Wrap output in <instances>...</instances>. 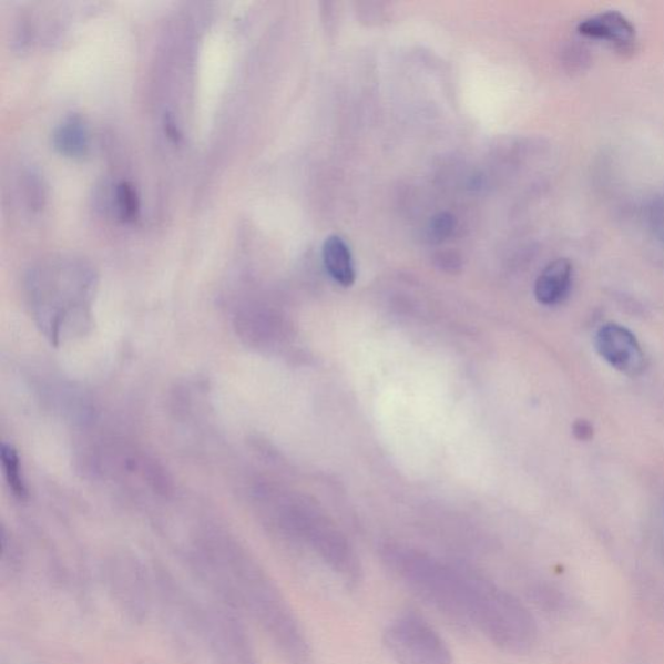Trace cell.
<instances>
[{
    "label": "cell",
    "mask_w": 664,
    "mask_h": 664,
    "mask_svg": "<svg viewBox=\"0 0 664 664\" xmlns=\"http://www.w3.org/2000/svg\"><path fill=\"white\" fill-rule=\"evenodd\" d=\"M197 576L264 633L286 664H317L299 617L262 563L238 541L219 531L196 540L190 554Z\"/></svg>",
    "instance_id": "obj_1"
},
{
    "label": "cell",
    "mask_w": 664,
    "mask_h": 664,
    "mask_svg": "<svg viewBox=\"0 0 664 664\" xmlns=\"http://www.w3.org/2000/svg\"><path fill=\"white\" fill-rule=\"evenodd\" d=\"M98 286L96 272L74 256L43 258L29 270L27 294L38 326L59 345L83 333Z\"/></svg>",
    "instance_id": "obj_2"
},
{
    "label": "cell",
    "mask_w": 664,
    "mask_h": 664,
    "mask_svg": "<svg viewBox=\"0 0 664 664\" xmlns=\"http://www.w3.org/2000/svg\"><path fill=\"white\" fill-rule=\"evenodd\" d=\"M381 560L397 582L462 627H468L467 583L462 562L441 561L407 546L387 545Z\"/></svg>",
    "instance_id": "obj_3"
},
{
    "label": "cell",
    "mask_w": 664,
    "mask_h": 664,
    "mask_svg": "<svg viewBox=\"0 0 664 664\" xmlns=\"http://www.w3.org/2000/svg\"><path fill=\"white\" fill-rule=\"evenodd\" d=\"M470 627L500 651L529 652L538 637L537 622L522 601L472 568Z\"/></svg>",
    "instance_id": "obj_4"
},
{
    "label": "cell",
    "mask_w": 664,
    "mask_h": 664,
    "mask_svg": "<svg viewBox=\"0 0 664 664\" xmlns=\"http://www.w3.org/2000/svg\"><path fill=\"white\" fill-rule=\"evenodd\" d=\"M384 645L396 664H454L445 637L416 612L402 613L388 623Z\"/></svg>",
    "instance_id": "obj_5"
},
{
    "label": "cell",
    "mask_w": 664,
    "mask_h": 664,
    "mask_svg": "<svg viewBox=\"0 0 664 664\" xmlns=\"http://www.w3.org/2000/svg\"><path fill=\"white\" fill-rule=\"evenodd\" d=\"M594 343L600 356L625 376L636 377L644 371V350L629 328L616 324L602 326Z\"/></svg>",
    "instance_id": "obj_6"
},
{
    "label": "cell",
    "mask_w": 664,
    "mask_h": 664,
    "mask_svg": "<svg viewBox=\"0 0 664 664\" xmlns=\"http://www.w3.org/2000/svg\"><path fill=\"white\" fill-rule=\"evenodd\" d=\"M578 32L590 40L612 45L621 55L630 57L637 49L635 25L617 11L594 14L579 22Z\"/></svg>",
    "instance_id": "obj_7"
},
{
    "label": "cell",
    "mask_w": 664,
    "mask_h": 664,
    "mask_svg": "<svg viewBox=\"0 0 664 664\" xmlns=\"http://www.w3.org/2000/svg\"><path fill=\"white\" fill-rule=\"evenodd\" d=\"M572 284V264L568 258H556L541 272L535 284V296L544 305L560 304L566 299Z\"/></svg>",
    "instance_id": "obj_8"
},
{
    "label": "cell",
    "mask_w": 664,
    "mask_h": 664,
    "mask_svg": "<svg viewBox=\"0 0 664 664\" xmlns=\"http://www.w3.org/2000/svg\"><path fill=\"white\" fill-rule=\"evenodd\" d=\"M53 146L65 156H85L90 149V130L85 119L74 113L53 130Z\"/></svg>",
    "instance_id": "obj_9"
},
{
    "label": "cell",
    "mask_w": 664,
    "mask_h": 664,
    "mask_svg": "<svg viewBox=\"0 0 664 664\" xmlns=\"http://www.w3.org/2000/svg\"><path fill=\"white\" fill-rule=\"evenodd\" d=\"M323 257L325 268L330 277L343 287H350L356 280L353 254L345 239L339 235H330L324 243Z\"/></svg>",
    "instance_id": "obj_10"
},
{
    "label": "cell",
    "mask_w": 664,
    "mask_h": 664,
    "mask_svg": "<svg viewBox=\"0 0 664 664\" xmlns=\"http://www.w3.org/2000/svg\"><path fill=\"white\" fill-rule=\"evenodd\" d=\"M113 210L124 223H133L140 216L141 198L136 188L127 181H121L113 188Z\"/></svg>",
    "instance_id": "obj_11"
},
{
    "label": "cell",
    "mask_w": 664,
    "mask_h": 664,
    "mask_svg": "<svg viewBox=\"0 0 664 664\" xmlns=\"http://www.w3.org/2000/svg\"><path fill=\"white\" fill-rule=\"evenodd\" d=\"M2 463L7 482H9L12 492L19 496L20 499H24L28 494V490L25 480L22 478L20 458L17 450L10 446H3Z\"/></svg>",
    "instance_id": "obj_12"
},
{
    "label": "cell",
    "mask_w": 664,
    "mask_h": 664,
    "mask_svg": "<svg viewBox=\"0 0 664 664\" xmlns=\"http://www.w3.org/2000/svg\"><path fill=\"white\" fill-rule=\"evenodd\" d=\"M572 432H574L578 440L586 441L593 437V427L585 419H578L572 426Z\"/></svg>",
    "instance_id": "obj_13"
},
{
    "label": "cell",
    "mask_w": 664,
    "mask_h": 664,
    "mask_svg": "<svg viewBox=\"0 0 664 664\" xmlns=\"http://www.w3.org/2000/svg\"><path fill=\"white\" fill-rule=\"evenodd\" d=\"M453 231V224H452V218H450L449 216H440L439 218L435 219L433 223V232L435 234H437L438 236H447L450 233H452Z\"/></svg>",
    "instance_id": "obj_14"
}]
</instances>
